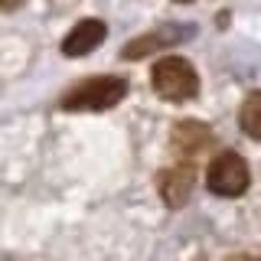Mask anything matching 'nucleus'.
<instances>
[{
  "label": "nucleus",
  "instance_id": "1",
  "mask_svg": "<svg viewBox=\"0 0 261 261\" xmlns=\"http://www.w3.org/2000/svg\"><path fill=\"white\" fill-rule=\"evenodd\" d=\"M127 95V82L118 75H88L75 88L62 95L59 108L62 111H108L121 105Z\"/></svg>",
  "mask_w": 261,
  "mask_h": 261
},
{
  "label": "nucleus",
  "instance_id": "2",
  "mask_svg": "<svg viewBox=\"0 0 261 261\" xmlns=\"http://www.w3.org/2000/svg\"><path fill=\"white\" fill-rule=\"evenodd\" d=\"M150 85L167 101H190L199 92V75L183 56H163L150 69Z\"/></svg>",
  "mask_w": 261,
  "mask_h": 261
},
{
  "label": "nucleus",
  "instance_id": "3",
  "mask_svg": "<svg viewBox=\"0 0 261 261\" xmlns=\"http://www.w3.org/2000/svg\"><path fill=\"white\" fill-rule=\"evenodd\" d=\"M251 183V170L245 163L242 153L235 150H222L219 157H212L209 170H206V186L209 193L222 196V199H235V196H245Z\"/></svg>",
  "mask_w": 261,
  "mask_h": 261
},
{
  "label": "nucleus",
  "instance_id": "4",
  "mask_svg": "<svg viewBox=\"0 0 261 261\" xmlns=\"http://www.w3.org/2000/svg\"><path fill=\"white\" fill-rule=\"evenodd\" d=\"M209 144H212V130L202 124V121H176L173 124L170 147H173V153H179V157L193 160V157H199L202 150H209Z\"/></svg>",
  "mask_w": 261,
  "mask_h": 261
},
{
  "label": "nucleus",
  "instance_id": "5",
  "mask_svg": "<svg viewBox=\"0 0 261 261\" xmlns=\"http://www.w3.org/2000/svg\"><path fill=\"white\" fill-rule=\"evenodd\" d=\"M105 36H108V27L101 20H79L69 30V36L62 39V56H69V59L88 56L92 49H98L105 43Z\"/></svg>",
  "mask_w": 261,
  "mask_h": 261
},
{
  "label": "nucleus",
  "instance_id": "6",
  "mask_svg": "<svg viewBox=\"0 0 261 261\" xmlns=\"http://www.w3.org/2000/svg\"><path fill=\"white\" fill-rule=\"evenodd\" d=\"M157 190H160L163 202H167L170 209H179L193 193V167L190 163H186V167L183 163H179V167H167L157 176Z\"/></svg>",
  "mask_w": 261,
  "mask_h": 261
},
{
  "label": "nucleus",
  "instance_id": "7",
  "mask_svg": "<svg viewBox=\"0 0 261 261\" xmlns=\"http://www.w3.org/2000/svg\"><path fill=\"white\" fill-rule=\"evenodd\" d=\"M186 36H190V30H179L176 23H170V27H160L157 33H147V36L127 43L121 49V59H141V56L153 53V49H167V46H173V43H179V39H186Z\"/></svg>",
  "mask_w": 261,
  "mask_h": 261
},
{
  "label": "nucleus",
  "instance_id": "8",
  "mask_svg": "<svg viewBox=\"0 0 261 261\" xmlns=\"http://www.w3.org/2000/svg\"><path fill=\"white\" fill-rule=\"evenodd\" d=\"M239 121H242L245 134H248L251 141H258V137H261V92H251L248 98H245Z\"/></svg>",
  "mask_w": 261,
  "mask_h": 261
},
{
  "label": "nucleus",
  "instance_id": "9",
  "mask_svg": "<svg viewBox=\"0 0 261 261\" xmlns=\"http://www.w3.org/2000/svg\"><path fill=\"white\" fill-rule=\"evenodd\" d=\"M23 0H0V10H16Z\"/></svg>",
  "mask_w": 261,
  "mask_h": 261
},
{
  "label": "nucleus",
  "instance_id": "10",
  "mask_svg": "<svg viewBox=\"0 0 261 261\" xmlns=\"http://www.w3.org/2000/svg\"><path fill=\"white\" fill-rule=\"evenodd\" d=\"M176 4H193V0H176Z\"/></svg>",
  "mask_w": 261,
  "mask_h": 261
}]
</instances>
